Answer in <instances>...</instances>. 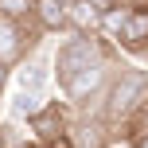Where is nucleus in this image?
Returning <instances> with one entry per match:
<instances>
[{
  "instance_id": "nucleus-1",
  "label": "nucleus",
  "mask_w": 148,
  "mask_h": 148,
  "mask_svg": "<svg viewBox=\"0 0 148 148\" xmlns=\"http://www.w3.org/2000/svg\"><path fill=\"white\" fill-rule=\"evenodd\" d=\"M105 55H109V47L101 43V35H70L51 55V78H59V90H66L78 74L105 66Z\"/></svg>"
},
{
  "instance_id": "nucleus-2",
  "label": "nucleus",
  "mask_w": 148,
  "mask_h": 148,
  "mask_svg": "<svg viewBox=\"0 0 148 148\" xmlns=\"http://www.w3.org/2000/svg\"><path fill=\"white\" fill-rule=\"evenodd\" d=\"M144 101H148V74L136 70V66H125L105 86V105H101V117L97 121H101L105 129H117L121 121H125L136 105H144Z\"/></svg>"
},
{
  "instance_id": "nucleus-3",
  "label": "nucleus",
  "mask_w": 148,
  "mask_h": 148,
  "mask_svg": "<svg viewBox=\"0 0 148 148\" xmlns=\"http://www.w3.org/2000/svg\"><path fill=\"white\" fill-rule=\"evenodd\" d=\"M27 129H31V136L43 148H51V144H59V140L70 136V117H66V109L59 101H43V109L27 121Z\"/></svg>"
},
{
  "instance_id": "nucleus-4",
  "label": "nucleus",
  "mask_w": 148,
  "mask_h": 148,
  "mask_svg": "<svg viewBox=\"0 0 148 148\" xmlns=\"http://www.w3.org/2000/svg\"><path fill=\"white\" fill-rule=\"evenodd\" d=\"M117 39L125 51H148V8H129L125 23L117 27Z\"/></svg>"
},
{
  "instance_id": "nucleus-5",
  "label": "nucleus",
  "mask_w": 148,
  "mask_h": 148,
  "mask_svg": "<svg viewBox=\"0 0 148 148\" xmlns=\"http://www.w3.org/2000/svg\"><path fill=\"white\" fill-rule=\"evenodd\" d=\"M47 86H51V62H43V59L20 62V70H16V90H20V94L43 97Z\"/></svg>"
},
{
  "instance_id": "nucleus-6",
  "label": "nucleus",
  "mask_w": 148,
  "mask_h": 148,
  "mask_svg": "<svg viewBox=\"0 0 148 148\" xmlns=\"http://www.w3.org/2000/svg\"><path fill=\"white\" fill-rule=\"evenodd\" d=\"M31 20H35L43 31H70L66 8H62L59 0H31ZM70 35H74V31H70Z\"/></svg>"
},
{
  "instance_id": "nucleus-7",
  "label": "nucleus",
  "mask_w": 148,
  "mask_h": 148,
  "mask_svg": "<svg viewBox=\"0 0 148 148\" xmlns=\"http://www.w3.org/2000/svg\"><path fill=\"white\" fill-rule=\"evenodd\" d=\"M101 82H105V66H94V70H86V74H78V78L70 82L66 90H62V94L70 97L74 105H86L90 97L97 94V90H101Z\"/></svg>"
},
{
  "instance_id": "nucleus-8",
  "label": "nucleus",
  "mask_w": 148,
  "mask_h": 148,
  "mask_svg": "<svg viewBox=\"0 0 148 148\" xmlns=\"http://www.w3.org/2000/svg\"><path fill=\"white\" fill-rule=\"evenodd\" d=\"M39 109H43V97L20 94V90H16V94L8 97V117H16V121H31V117H35Z\"/></svg>"
},
{
  "instance_id": "nucleus-9",
  "label": "nucleus",
  "mask_w": 148,
  "mask_h": 148,
  "mask_svg": "<svg viewBox=\"0 0 148 148\" xmlns=\"http://www.w3.org/2000/svg\"><path fill=\"white\" fill-rule=\"evenodd\" d=\"M4 82H8V66L0 62V90H4Z\"/></svg>"
},
{
  "instance_id": "nucleus-10",
  "label": "nucleus",
  "mask_w": 148,
  "mask_h": 148,
  "mask_svg": "<svg viewBox=\"0 0 148 148\" xmlns=\"http://www.w3.org/2000/svg\"><path fill=\"white\" fill-rule=\"evenodd\" d=\"M129 8H148V0H125Z\"/></svg>"
},
{
  "instance_id": "nucleus-11",
  "label": "nucleus",
  "mask_w": 148,
  "mask_h": 148,
  "mask_svg": "<svg viewBox=\"0 0 148 148\" xmlns=\"http://www.w3.org/2000/svg\"><path fill=\"white\" fill-rule=\"evenodd\" d=\"M133 148H148V133H144V136H140V140H136Z\"/></svg>"
},
{
  "instance_id": "nucleus-12",
  "label": "nucleus",
  "mask_w": 148,
  "mask_h": 148,
  "mask_svg": "<svg viewBox=\"0 0 148 148\" xmlns=\"http://www.w3.org/2000/svg\"><path fill=\"white\" fill-rule=\"evenodd\" d=\"M59 4H62V8H70V4H74V0H59Z\"/></svg>"
}]
</instances>
